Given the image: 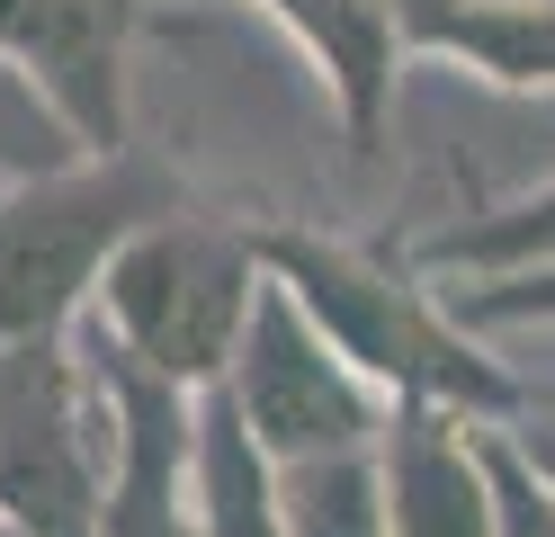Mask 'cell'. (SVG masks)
I'll list each match as a JSON object with an SVG mask.
<instances>
[{
	"mask_svg": "<svg viewBox=\"0 0 555 537\" xmlns=\"http://www.w3.org/2000/svg\"><path fill=\"white\" fill-rule=\"evenodd\" d=\"M269 278L350 349V368L386 404H448L475 421L529 412V376L457 314L448 278H430L422 260H376L323 233H269Z\"/></svg>",
	"mask_w": 555,
	"mask_h": 537,
	"instance_id": "6da1fadb",
	"label": "cell"
},
{
	"mask_svg": "<svg viewBox=\"0 0 555 537\" xmlns=\"http://www.w3.org/2000/svg\"><path fill=\"white\" fill-rule=\"evenodd\" d=\"M260 296H269V233H242V225L197 215L180 197L108 260L90 322L134 358V368L206 394V385H224Z\"/></svg>",
	"mask_w": 555,
	"mask_h": 537,
	"instance_id": "7a4b0ae2",
	"label": "cell"
},
{
	"mask_svg": "<svg viewBox=\"0 0 555 537\" xmlns=\"http://www.w3.org/2000/svg\"><path fill=\"white\" fill-rule=\"evenodd\" d=\"M162 206H180V189L134 143L81 153L37 179H0V349L81 332L108 260Z\"/></svg>",
	"mask_w": 555,
	"mask_h": 537,
	"instance_id": "3957f363",
	"label": "cell"
},
{
	"mask_svg": "<svg viewBox=\"0 0 555 537\" xmlns=\"http://www.w3.org/2000/svg\"><path fill=\"white\" fill-rule=\"evenodd\" d=\"M117 465V404L90 332L0 349V520L27 537H99Z\"/></svg>",
	"mask_w": 555,
	"mask_h": 537,
	"instance_id": "277c9868",
	"label": "cell"
},
{
	"mask_svg": "<svg viewBox=\"0 0 555 537\" xmlns=\"http://www.w3.org/2000/svg\"><path fill=\"white\" fill-rule=\"evenodd\" d=\"M224 394H233V412L251 421V439H260L278 465L359 457V448L386 439V412H395L386 394L350 368V349H340L278 278H269L251 332H242L233 368H224Z\"/></svg>",
	"mask_w": 555,
	"mask_h": 537,
	"instance_id": "5b68a950",
	"label": "cell"
},
{
	"mask_svg": "<svg viewBox=\"0 0 555 537\" xmlns=\"http://www.w3.org/2000/svg\"><path fill=\"white\" fill-rule=\"evenodd\" d=\"M90 349H99V376H108V404H117V465H108V511H99V537H197V394L170 385L153 368L81 322Z\"/></svg>",
	"mask_w": 555,
	"mask_h": 537,
	"instance_id": "8992f818",
	"label": "cell"
},
{
	"mask_svg": "<svg viewBox=\"0 0 555 537\" xmlns=\"http://www.w3.org/2000/svg\"><path fill=\"white\" fill-rule=\"evenodd\" d=\"M144 27V0H0V54L27 63L54 90L99 153L126 143V54Z\"/></svg>",
	"mask_w": 555,
	"mask_h": 537,
	"instance_id": "52a82bcc",
	"label": "cell"
},
{
	"mask_svg": "<svg viewBox=\"0 0 555 537\" xmlns=\"http://www.w3.org/2000/svg\"><path fill=\"white\" fill-rule=\"evenodd\" d=\"M376 465H386L395 537H493V520H502L493 421L448 412V404H395Z\"/></svg>",
	"mask_w": 555,
	"mask_h": 537,
	"instance_id": "ba28073f",
	"label": "cell"
},
{
	"mask_svg": "<svg viewBox=\"0 0 555 537\" xmlns=\"http://www.w3.org/2000/svg\"><path fill=\"white\" fill-rule=\"evenodd\" d=\"M242 10H260L305 63H314L332 117L350 126L359 153L386 135V117H395V81H403V54H412L403 0H242Z\"/></svg>",
	"mask_w": 555,
	"mask_h": 537,
	"instance_id": "9c48e42d",
	"label": "cell"
},
{
	"mask_svg": "<svg viewBox=\"0 0 555 537\" xmlns=\"http://www.w3.org/2000/svg\"><path fill=\"white\" fill-rule=\"evenodd\" d=\"M403 27L493 90H555V0H403Z\"/></svg>",
	"mask_w": 555,
	"mask_h": 537,
	"instance_id": "30bf717a",
	"label": "cell"
},
{
	"mask_svg": "<svg viewBox=\"0 0 555 537\" xmlns=\"http://www.w3.org/2000/svg\"><path fill=\"white\" fill-rule=\"evenodd\" d=\"M197 537H287L278 511V457L251 439V421L233 412L224 385L197 394Z\"/></svg>",
	"mask_w": 555,
	"mask_h": 537,
	"instance_id": "8fae6325",
	"label": "cell"
},
{
	"mask_svg": "<svg viewBox=\"0 0 555 537\" xmlns=\"http://www.w3.org/2000/svg\"><path fill=\"white\" fill-rule=\"evenodd\" d=\"M430 278H483V269H529V260H555V179L519 189L483 215H457L448 233H430L412 251Z\"/></svg>",
	"mask_w": 555,
	"mask_h": 537,
	"instance_id": "7c38bea8",
	"label": "cell"
},
{
	"mask_svg": "<svg viewBox=\"0 0 555 537\" xmlns=\"http://www.w3.org/2000/svg\"><path fill=\"white\" fill-rule=\"evenodd\" d=\"M278 511H287V537H395V520H386V465H376V448L278 465Z\"/></svg>",
	"mask_w": 555,
	"mask_h": 537,
	"instance_id": "4fadbf2b",
	"label": "cell"
},
{
	"mask_svg": "<svg viewBox=\"0 0 555 537\" xmlns=\"http://www.w3.org/2000/svg\"><path fill=\"white\" fill-rule=\"evenodd\" d=\"M81 153H99V143L54 107V90L37 72L0 54V179H37V170H63Z\"/></svg>",
	"mask_w": 555,
	"mask_h": 537,
	"instance_id": "5bb4252c",
	"label": "cell"
},
{
	"mask_svg": "<svg viewBox=\"0 0 555 537\" xmlns=\"http://www.w3.org/2000/svg\"><path fill=\"white\" fill-rule=\"evenodd\" d=\"M457 314L483 341H519V332H555V260L529 269H483V278H448Z\"/></svg>",
	"mask_w": 555,
	"mask_h": 537,
	"instance_id": "9a60e30c",
	"label": "cell"
},
{
	"mask_svg": "<svg viewBox=\"0 0 555 537\" xmlns=\"http://www.w3.org/2000/svg\"><path fill=\"white\" fill-rule=\"evenodd\" d=\"M493 484H502L493 537H555V484L529 465V448L511 439V421H493Z\"/></svg>",
	"mask_w": 555,
	"mask_h": 537,
	"instance_id": "2e32d148",
	"label": "cell"
},
{
	"mask_svg": "<svg viewBox=\"0 0 555 537\" xmlns=\"http://www.w3.org/2000/svg\"><path fill=\"white\" fill-rule=\"evenodd\" d=\"M511 439L529 448V465L555 484V412H519V421H511Z\"/></svg>",
	"mask_w": 555,
	"mask_h": 537,
	"instance_id": "e0dca14e",
	"label": "cell"
},
{
	"mask_svg": "<svg viewBox=\"0 0 555 537\" xmlns=\"http://www.w3.org/2000/svg\"><path fill=\"white\" fill-rule=\"evenodd\" d=\"M0 537H27V528H18V520H0Z\"/></svg>",
	"mask_w": 555,
	"mask_h": 537,
	"instance_id": "ac0fdd59",
	"label": "cell"
}]
</instances>
